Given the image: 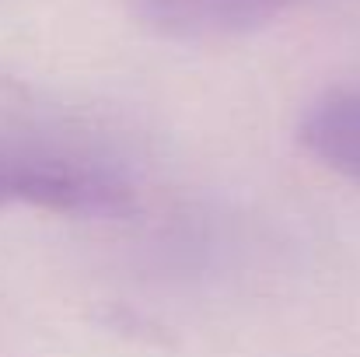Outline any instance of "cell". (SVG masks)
Segmentation results:
<instances>
[{
    "instance_id": "cell-1",
    "label": "cell",
    "mask_w": 360,
    "mask_h": 357,
    "mask_svg": "<svg viewBox=\"0 0 360 357\" xmlns=\"http://www.w3.org/2000/svg\"><path fill=\"white\" fill-rule=\"evenodd\" d=\"M0 207L120 218L133 207V193L116 175L91 165L35 154H0Z\"/></svg>"
},
{
    "instance_id": "cell-2",
    "label": "cell",
    "mask_w": 360,
    "mask_h": 357,
    "mask_svg": "<svg viewBox=\"0 0 360 357\" xmlns=\"http://www.w3.org/2000/svg\"><path fill=\"white\" fill-rule=\"evenodd\" d=\"M308 0H129L133 18L154 35L214 42L255 32Z\"/></svg>"
},
{
    "instance_id": "cell-3",
    "label": "cell",
    "mask_w": 360,
    "mask_h": 357,
    "mask_svg": "<svg viewBox=\"0 0 360 357\" xmlns=\"http://www.w3.org/2000/svg\"><path fill=\"white\" fill-rule=\"evenodd\" d=\"M297 140L315 161L360 182V81L322 92L297 123Z\"/></svg>"
},
{
    "instance_id": "cell-4",
    "label": "cell",
    "mask_w": 360,
    "mask_h": 357,
    "mask_svg": "<svg viewBox=\"0 0 360 357\" xmlns=\"http://www.w3.org/2000/svg\"><path fill=\"white\" fill-rule=\"evenodd\" d=\"M21 95H25V88H21L18 81L0 77V102H14V99H21Z\"/></svg>"
}]
</instances>
